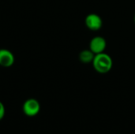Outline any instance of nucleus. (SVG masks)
I'll list each match as a JSON object with an SVG mask.
<instances>
[{"instance_id": "3", "label": "nucleus", "mask_w": 135, "mask_h": 134, "mask_svg": "<svg viewBox=\"0 0 135 134\" xmlns=\"http://www.w3.org/2000/svg\"><path fill=\"white\" fill-rule=\"evenodd\" d=\"M87 28L92 31H98L102 28L103 21L101 17L97 13H89L86 16L85 20Z\"/></svg>"}, {"instance_id": "1", "label": "nucleus", "mask_w": 135, "mask_h": 134, "mask_svg": "<svg viewBox=\"0 0 135 134\" xmlns=\"http://www.w3.org/2000/svg\"><path fill=\"white\" fill-rule=\"evenodd\" d=\"M93 66L95 70L100 73H108L113 66V61L111 56L104 52L95 54L93 61Z\"/></svg>"}, {"instance_id": "4", "label": "nucleus", "mask_w": 135, "mask_h": 134, "mask_svg": "<svg viewBox=\"0 0 135 134\" xmlns=\"http://www.w3.org/2000/svg\"><path fill=\"white\" fill-rule=\"evenodd\" d=\"M107 47L106 40L102 36H95L93 37L89 43V49L95 54H100L104 52Z\"/></svg>"}, {"instance_id": "2", "label": "nucleus", "mask_w": 135, "mask_h": 134, "mask_svg": "<svg viewBox=\"0 0 135 134\" xmlns=\"http://www.w3.org/2000/svg\"><path fill=\"white\" fill-rule=\"evenodd\" d=\"M24 114L28 117H33L39 114L40 111V104L36 99H28L22 106Z\"/></svg>"}, {"instance_id": "7", "label": "nucleus", "mask_w": 135, "mask_h": 134, "mask_svg": "<svg viewBox=\"0 0 135 134\" xmlns=\"http://www.w3.org/2000/svg\"><path fill=\"white\" fill-rule=\"evenodd\" d=\"M6 114V109H5V106L3 105V103L0 101V121L4 118Z\"/></svg>"}, {"instance_id": "5", "label": "nucleus", "mask_w": 135, "mask_h": 134, "mask_svg": "<svg viewBox=\"0 0 135 134\" xmlns=\"http://www.w3.org/2000/svg\"><path fill=\"white\" fill-rule=\"evenodd\" d=\"M14 63V56L13 53L7 49H0V66L3 67H10Z\"/></svg>"}, {"instance_id": "6", "label": "nucleus", "mask_w": 135, "mask_h": 134, "mask_svg": "<svg viewBox=\"0 0 135 134\" xmlns=\"http://www.w3.org/2000/svg\"><path fill=\"white\" fill-rule=\"evenodd\" d=\"M94 57H95V54L90 49L84 50V51H81V53L79 54V59H80V61L82 63H85V64L93 62Z\"/></svg>"}, {"instance_id": "8", "label": "nucleus", "mask_w": 135, "mask_h": 134, "mask_svg": "<svg viewBox=\"0 0 135 134\" xmlns=\"http://www.w3.org/2000/svg\"><path fill=\"white\" fill-rule=\"evenodd\" d=\"M134 22H135V15H134Z\"/></svg>"}]
</instances>
